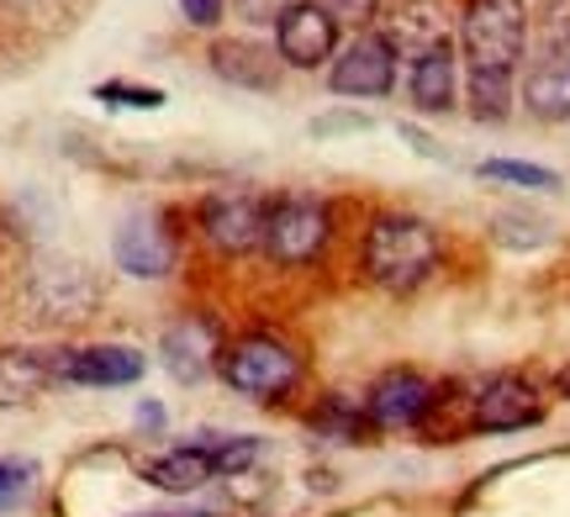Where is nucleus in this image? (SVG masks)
<instances>
[{
  "instance_id": "obj_19",
  "label": "nucleus",
  "mask_w": 570,
  "mask_h": 517,
  "mask_svg": "<svg viewBox=\"0 0 570 517\" xmlns=\"http://www.w3.org/2000/svg\"><path fill=\"white\" fill-rule=\"evenodd\" d=\"M306 428L312 434L333 438V444H365L375 434V422L365 412V396H348V391H327L312 412H306Z\"/></svg>"
},
{
  "instance_id": "obj_31",
  "label": "nucleus",
  "mask_w": 570,
  "mask_h": 517,
  "mask_svg": "<svg viewBox=\"0 0 570 517\" xmlns=\"http://www.w3.org/2000/svg\"><path fill=\"white\" fill-rule=\"evenodd\" d=\"M554 391H560V396H566V401H570V365H566V370H560V375H554Z\"/></svg>"
},
{
  "instance_id": "obj_20",
  "label": "nucleus",
  "mask_w": 570,
  "mask_h": 517,
  "mask_svg": "<svg viewBox=\"0 0 570 517\" xmlns=\"http://www.w3.org/2000/svg\"><path fill=\"white\" fill-rule=\"evenodd\" d=\"M190 444H202L206 455H212V465H217V476H244L254 459L265 455V444L254 434H217V428H196V438Z\"/></svg>"
},
{
  "instance_id": "obj_7",
  "label": "nucleus",
  "mask_w": 570,
  "mask_h": 517,
  "mask_svg": "<svg viewBox=\"0 0 570 517\" xmlns=\"http://www.w3.org/2000/svg\"><path fill=\"white\" fill-rule=\"evenodd\" d=\"M396 42H391V32H375V27H365V32H354V38L333 53V63H327V90L333 96H348V101H381V96H391L396 90Z\"/></svg>"
},
{
  "instance_id": "obj_21",
  "label": "nucleus",
  "mask_w": 570,
  "mask_h": 517,
  "mask_svg": "<svg viewBox=\"0 0 570 517\" xmlns=\"http://www.w3.org/2000/svg\"><path fill=\"white\" fill-rule=\"evenodd\" d=\"M470 117L475 122H508L512 111V74H465Z\"/></svg>"
},
{
  "instance_id": "obj_16",
  "label": "nucleus",
  "mask_w": 570,
  "mask_h": 517,
  "mask_svg": "<svg viewBox=\"0 0 570 517\" xmlns=\"http://www.w3.org/2000/svg\"><path fill=\"white\" fill-rule=\"evenodd\" d=\"M206 63H212V74L223 84H233V90H259V96H269V90L281 84V69H285L265 42H248V38H217L212 53H206Z\"/></svg>"
},
{
  "instance_id": "obj_24",
  "label": "nucleus",
  "mask_w": 570,
  "mask_h": 517,
  "mask_svg": "<svg viewBox=\"0 0 570 517\" xmlns=\"http://www.w3.org/2000/svg\"><path fill=\"white\" fill-rule=\"evenodd\" d=\"M96 101L127 106V111H159L164 90H154V84H132V80H106V84H96Z\"/></svg>"
},
{
  "instance_id": "obj_3",
  "label": "nucleus",
  "mask_w": 570,
  "mask_h": 517,
  "mask_svg": "<svg viewBox=\"0 0 570 517\" xmlns=\"http://www.w3.org/2000/svg\"><path fill=\"white\" fill-rule=\"evenodd\" d=\"M523 53H529V6L523 0H465V11H460L465 74H518Z\"/></svg>"
},
{
  "instance_id": "obj_12",
  "label": "nucleus",
  "mask_w": 570,
  "mask_h": 517,
  "mask_svg": "<svg viewBox=\"0 0 570 517\" xmlns=\"http://www.w3.org/2000/svg\"><path fill=\"white\" fill-rule=\"evenodd\" d=\"M333 53H338V21L327 17L317 0H296V6L275 21V59H281L285 69L312 74V69H327Z\"/></svg>"
},
{
  "instance_id": "obj_15",
  "label": "nucleus",
  "mask_w": 570,
  "mask_h": 517,
  "mask_svg": "<svg viewBox=\"0 0 570 517\" xmlns=\"http://www.w3.org/2000/svg\"><path fill=\"white\" fill-rule=\"evenodd\" d=\"M407 96L417 111H428V117H444V111L460 106V53H454L449 38L423 48V53H412Z\"/></svg>"
},
{
  "instance_id": "obj_2",
  "label": "nucleus",
  "mask_w": 570,
  "mask_h": 517,
  "mask_svg": "<svg viewBox=\"0 0 570 517\" xmlns=\"http://www.w3.org/2000/svg\"><path fill=\"white\" fill-rule=\"evenodd\" d=\"M217 375H223L227 391L248 396V401H285V396L302 391L306 349L275 328H248L223 344Z\"/></svg>"
},
{
  "instance_id": "obj_17",
  "label": "nucleus",
  "mask_w": 570,
  "mask_h": 517,
  "mask_svg": "<svg viewBox=\"0 0 570 517\" xmlns=\"http://www.w3.org/2000/svg\"><path fill=\"white\" fill-rule=\"evenodd\" d=\"M142 480L154 486V491H169V497H185V491H202L217 480V465L206 455L202 444H175V449H164L159 459H148L142 465Z\"/></svg>"
},
{
  "instance_id": "obj_13",
  "label": "nucleus",
  "mask_w": 570,
  "mask_h": 517,
  "mask_svg": "<svg viewBox=\"0 0 570 517\" xmlns=\"http://www.w3.org/2000/svg\"><path fill=\"white\" fill-rule=\"evenodd\" d=\"M111 259L132 280H164L175 269V259H180L175 228L164 222L159 211H132L122 228H117V238H111Z\"/></svg>"
},
{
  "instance_id": "obj_26",
  "label": "nucleus",
  "mask_w": 570,
  "mask_h": 517,
  "mask_svg": "<svg viewBox=\"0 0 570 517\" xmlns=\"http://www.w3.org/2000/svg\"><path fill=\"white\" fill-rule=\"evenodd\" d=\"M227 6H233V11H238L248 27H275V21H281L285 11L296 6V0H227Z\"/></svg>"
},
{
  "instance_id": "obj_25",
  "label": "nucleus",
  "mask_w": 570,
  "mask_h": 517,
  "mask_svg": "<svg viewBox=\"0 0 570 517\" xmlns=\"http://www.w3.org/2000/svg\"><path fill=\"white\" fill-rule=\"evenodd\" d=\"M317 6H323V11L338 21V27H360V32H365L370 21L381 17V0H317Z\"/></svg>"
},
{
  "instance_id": "obj_29",
  "label": "nucleus",
  "mask_w": 570,
  "mask_h": 517,
  "mask_svg": "<svg viewBox=\"0 0 570 517\" xmlns=\"http://www.w3.org/2000/svg\"><path fill=\"white\" fill-rule=\"evenodd\" d=\"M164 422H169V412H164L154 396H142V401H138V428H142V434H164Z\"/></svg>"
},
{
  "instance_id": "obj_8",
  "label": "nucleus",
  "mask_w": 570,
  "mask_h": 517,
  "mask_svg": "<svg viewBox=\"0 0 570 517\" xmlns=\"http://www.w3.org/2000/svg\"><path fill=\"white\" fill-rule=\"evenodd\" d=\"M439 401H444V396H439V386H433L423 370L391 365V370H381L370 380L365 412L381 434H402V428H428V417L439 412Z\"/></svg>"
},
{
  "instance_id": "obj_6",
  "label": "nucleus",
  "mask_w": 570,
  "mask_h": 517,
  "mask_svg": "<svg viewBox=\"0 0 570 517\" xmlns=\"http://www.w3.org/2000/svg\"><path fill=\"white\" fill-rule=\"evenodd\" d=\"M265 217H269V196L259 190H212L196 207V222H202V238L223 259H248V253L265 249Z\"/></svg>"
},
{
  "instance_id": "obj_14",
  "label": "nucleus",
  "mask_w": 570,
  "mask_h": 517,
  "mask_svg": "<svg viewBox=\"0 0 570 517\" xmlns=\"http://www.w3.org/2000/svg\"><path fill=\"white\" fill-rule=\"evenodd\" d=\"M523 111L533 122H570V38L544 42L523 74Z\"/></svg>"
},
{
  "instance_id": "obj_23",
  "label": "nucleus",
  "mask_w": 570,
  "mask_h": 517,
  "mask_svg": "<svg viewBox=\"0 0 570 517\" xmlns=\"http://www.w3.org/2000/svg\"><path fill=\"white\" fill-rule=\"evenodd\" d=\"M32 486H38V465L32 459H0V513L21 507L32 497Z\"/></svg>"
},
{
  "instance_id": "obj_22",
  "label": "nucleus",
  "mask_w": 570,
  "mask_h": 517,
  "mask_svg": "<svg viewBox=\"0 0 570 517\" xmlns=\"http://www.w3.org/2000/svg\"><path fill=\"white\" fill-rule=\"evenodd\" d=\"M481 180H497V186H512V190H560V175L544 165H523V159H481L475 165Z\"/></svg>"
},
{
  "instance_id": "obj_4",
  "label": "nucleus",
  "mask_w": 570,
  "mask_h": 517,
  "mask_svg": "<svg viewBox=\"0 0 570 517\" xmlns=\"http://www.w3.org/2000/svg\"><path fill=\"white\" fill-rule=\"evenodd\" d=\"M333 243V207L323 196H306V190H285L269 196V217H265V259L275 269H312Z\"/></svg>"
},
{
  "instance_id": "obj_1",
  "label": "nucleus",
  "mask_w": 570,
  "mask_h": 517,
  "mask_svg": "<svg viewBox=\"0 0 570 517\" xmlns=\"http://www.w3.org/2000/svg\"><path fill=\"white\" fill-rule=\"evenodd\" d=\"M439 265H444V238L428 217H412V211L370 217L365 238H360V269L375 290L412 296L439 275Z\"/></svg>"
},
{
  "instance_id": "obj_18",
  "label": "nucleus",
  "mask_w": 570,
  "mask_h": 517,
  "mask_svg": "<svg viewBox=\"0 0 570 517\" xmlns=\"http://www.w3.org/2000/svg\"><path fill=\"white\" fill-rule=\"evenodd\" d=\"M53 386V354L11 344L0 349V407H27Z\"/></svg>"
},
{
  "instance_id": "obj_28",
  "label": "nucleus",
  "mask_w": 570,
  "mask_h": 517,
  "mask_svg": "<svg viewBox=\"0 0 570 517\" xmlns=\"http://www.w3.org/2000/svg\"><path fill=\"white\" fill-rule=\"evenodd\" d=\"M175 6H180V17L190 21V27H206V32L227 17V0H175Z\"/></svg>"
},
{
  "instance_id": "obj_5",
  "label": "nucleus",
  "mask_w": 570,
  "mask_h": 517,
  "mask_svg": "<svg viewBox=\"0 0 570 517\" xmlns=\"http://www.w3.org/2000/svg\"><path fill=\"white\" fill-rule=\"evenodd\" d=\"M27 307L38 322H80L101 307V280L85 259H63L48 253L27 269Z\"/></svg>"
},
{
  "instance_id": "obj_10",
  "label": "nucleus",
  "mask_w": 570,
  "mask_h": 517,
  "mask_svg": "<svg viewBox=\"0 0 570 517\" xmlns=\"http://www.w3.org/2000/svg\"><path fill=\"white\" fill-rule=\"evenodd\" d=\"M223 328L217 317L206 311H180L159 338V365L169 370V380L180 386H202L206 375H217V359H223Z\"/></svg>"
},
{
  "instance_id": "obj_30",
  "label": "nucleus",
  "mask_w": 570,
  "mask_h": 517,
  "mask_svg": "<svg viewBox=\"0 0 570 517\" xmlns=\"http://www.w3.org/2000/svg\"><path fill=\"white\" fill-rule=\"evenodd\" d=\"M402 138H407V143L417 148V153H428V159H449L444 148L433 143V138H428V132H417V127H412V122H402Z\"/></svg>"
},
{
  "instance_id": "obj_11",
  "label": "nucleus",
  "mask_w": 570,
  "mask_h": 517,
  "mask_svg": "<svg viewBox=\"0 0 570 517\" xmlns=\"http://www.w3.org/2000/svg\"><path fill=\"white\" fill-rule=\"evenodd\" d=\"M148 375L132 344H80V349H53V380L63 386H90V391H117V386H138Z\"/></svg>"
},
{
  "instance_id": "obj_9",
  "label": "nucleus",
  "mask_w": 570,
  "mask_h": 517,
  "mask_svg": "<svg viewBox=\"0 0 570 517\" xmlns=\"http://www.w3.org/2000/svg\"><path fill=\"white\" fill-rule=\"evenodd\" d=\"M539 422H544V396L523 375H487L470 391V434H523V428H539Z\"/></svg>"
},
{
  "instance_id": "obj_27",
  "label": "nucleus",
  "mask_w": 570,
  "mask_h": 517,
  "mask_svg": "<svg viewBox=\"0 0 570 517\" xmlns=\"http://www.w3.org/2000/svg\"><path fill=\"white\" fill-rule=\"evenodd\" d=\"M312 132H317V138H333V132H370V117L365 111H327V117L312 122Z\"/></svg>"
}]
</instances>
